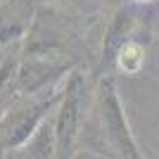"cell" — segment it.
<instances>
[{
  "mask_svg": "<svg viewBox=\"0 0 159 159\" xmlns=\"http://www.w3.org/2000/svg\"><path fill=\"white\" fill-rule=\"evenodd\" d=\"M95 112H98V145L107 150L109 159H145L138 150V143L131 133V126L126 121L121 100L116 95V88L109 79L102 81L95 100Z\"/></svg>",
  "mask_w": 159,
  "mask_h": 159,
  "instance_id": "cell-1",
  "label": "cell"
},
{
  "mask_svg": "<svg viewBox=\"0 0 159 159\" xmlns=\"http://www.w3.org/2000/svg\"><path fill=\"white\" fill-rule=\"evenodd\" d=\"M52 128H55L57 159H71L79 133H81L79 131L81 128V81H79V76H74L66 83L62 105L52 119Z\"/></svg>",
  "mask_w": 159,
  "mask_h": 159,
  "instance_id": "cell-2",
  "label": "cell"
},
{
  "mask_svg": "<svg viewBox=\"0 0 159 159\" xmlns=\"http://www.w3.org/2000/svg\"><path fill=\"white\" fill-rule=\"evenodd\" d=\"M10 159H57L52 121L43 124L29 143H24L21 147L14 150V154H10Z\"/></svg>",
  "mask_w": 159,
  "mask_h": 159,
  "instance_id": "cell-3",
  "label": "cell"
},
{
  "mask_svg": "<svg viewBox=\"0 0 159 159\" xmlns=\"http://www.w3.org/2000/svg\"><path fill=\"white\" fill-rule=\"evenodd\" d=\"M116 62H119V66L126 74H135V71H140V66L145 62V50H143V45H138L135 40H124L119 45Z\"/></svg>",
  "mask_w": 159,
  "mask_h": 159,
  "instance_id": "cell-4",
  "label": "cell"
}]
</instances>
